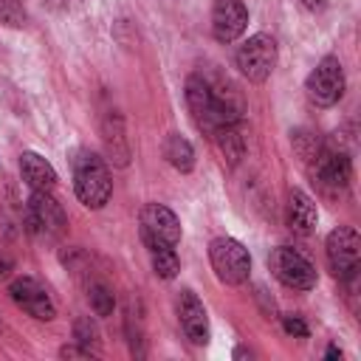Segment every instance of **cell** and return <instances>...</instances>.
Segmentation results:
<instances>
[{"mask_svg": "<svg viewBox=\"0 0 361 361\" xmlns=\"http://www.w3.org/2000/svg\"><path fill=\"white\" fill-rule=\"evenodd\" d=\"M8 271H11V262H8V257H3V254H0V279H3Z\"/></svg>", "mask_w": 361, "mask_h": 361, "instance_id": "cell-26", "label": "cell"}, {"mask_svg": "<svg viewBox=\"0 0 361 361\" xmlns=\"http://www.w3.org/2000/svg\"><path fill=\"white\" fill-rule=\"evenodd\" d=\"M102 144H104L107 161L113 166H127L130 164V141L124 135V121L116 110L104 113V118H102Z\"/></svg>", "mask_w": 361, "mask_h": 361, "instance_id": "cell-14", "label": "cell"}, {"mask_svg": "<svg viewBox=\"0 0 361 361\" xmlns=\"http://www.w3.org/2000/svg\"><path fill=\"white\" fill-rule=\"evenodd\" d=\"M310 175L324 195H341L347 192L353 178L350 155L341 147H319L316 155L310 158Z\"/></svg>", "mask_w": 361, "mask_h": 361, "instance_id": "cell-3", "label": "cell"}, {"mask_svg": "<svg viewBox=\"0 0 361 361\" xmlns=\"http://www.w3.org/2000/svg\"><path fill=\"white\" fill-rule=\"evenodd\" d=\"M147 251H149V262H152L155 276H161V279H175L178 276L180 259H178L175 248H169V245H152Z\"/></svg>", "mask_w": 361, "mask_h": 361, "instance_id": "cell-19", "label": "cell"}, {"mask_svg": "<svg viewBox=\"0 0 361 361\" xmlns=\"http://www.w3.org/2000/svg\"><path fill=\"white\" fill-rule=\"evenodd\" d=\"M212 138H214V144L220 147V152H223V158H226L228 164H237V161L243 158V152H245V138H243V133H240V121L220 124V127L212 133Z\"/></svg>", "mask_w": 361, "mask_h": 361, "instance_id": "cell-17", "label": "cell"}, {"mask_svg": "<svg viewBox=\"0 0 361 361\" xmlns=\"http://www.w3.org/2000/svg\"><path fill=\"white\" fill-rule=\"evenodd\" d=\"M73 192L82 206L102 209L113 195V178L102 155L93 149H79L73 158Z\"/></svg>", "mask_w": 361, "mask_h": 361, "instance_id": "cell-1", "label": "cell"}, {"mask_svg": "<svg viewBox=\"0 0 361 361\" xmlns=\"http://www.w3.org/2000/svg\"><path fill=\"white\" fill-rule=\"evenodd\" d=\"M8 296L14 299L17 307H23L28 316H34L39 322H51L56 316V305H54L48 288L37 276H17V279H11Z\"/></svg>", "mask_w": 361, "mask_h": 361, "instance_id": "cell-11", "label": "cell"}, {"mask_svg": "<svg viewBox=\"0 0 361 361\" xmlns=\"http://www.w3.org/2000/svg\"><path fill=\"white\" fill-rule=\"evenodd\" d=\"M248 28V8L243 0H214L212 6V34L217 42H234Z\"/></svg>", "mask_w": 361, "mask_h": 361, "instance_id": "cell-12", "label": "cell"}, {"mask_svg": "<svg viewBox=\"0 0 361 361\" xmlns=\"http://www.w3.org/2000/svg\"><path fill=\"white\" fill-rule=\"evenodd\" d=\"M327 265L338 279H350L358 271V257H361V237L353 226H338L327 234L324 243Z\"/></svg>", "mask_w": 361, "mask_h": 361, "instance_id": "cell-8", "label": "cell"}, {"mask_svg": "<svg viewBox=\"0 0 361 361\" xmlns=\"http://www.w3.org/2000/svg\"><path fill=\"white\" fill-rule=\"evenodd\" d=\"M87 302H90V307H93L96 316H110L116 310V293L102 279H90L87 282Z\"/></svg>", "mask_w": 361, "mask_h": 361, "instance_id": "cell-20", "label": "cell"}, {"mask_svg": "<svg viewBox=\"0 0 361 361\" xmlns=\"http://www.w3.org/2000/svg\"><path fill=\"white\" fill-rule=\"evenodd\" d=\"M234 65H237V71L248 82L262 85L274 73V68H276V39L271 34H254V37H248L237 48Z\"/></svg>", "mask_w": 361, "mask_h": 361, "instance_id": "cell-5", "label": "cell"}, {"mask_svg": "<svg viewBox=\"0 0 361 361\" xmlns=\"http://www.w3.org/2000/svg\"><path fill=\"white\" fill-rule=\"evenodd\" d=\"M164 158L178 172H192L195 169V147L180 133H169L166 135V141H164Z\"/></svg>", "mask_w": 361, "mask_h": 361, "instance_id": "cell-18", "label": "cell"}, {"mask_svg": "<svg viewBox=\"0 0 361 361\" xmlns=\"http://www.w3.org/2000/svg\"><path fill=\"white\" fill-rule=\"evenodd\" d=\"M20 175L31 186V192H51L56 186V169L48 158L28 149L20 155Z\"/></svg>", "mask_w": 361, "mask_h": 361, "instance_id": "cell-15", "label": "cell"}, {"mask_svg": "<svg viewBox=\"0 0 361 361\" xmlns=\"http://www.w3.org/2000/svg\"><path fill=\"white\" fill-rule=\"evenodd\" d=\"M175 310H178V322H180L186 338L192 344H206L209 341V313H206L203 302L197 299V293L183 288L175 299Z\"/></svg>", "mask_w": 361, "mask_h": 361, "instance_id": "cell-13", "label": "cell"}, {"mask_svg": "<svg viewBox=\"0 0 361 361\" xmlns=\"http://www.w3.org/2000/svg\"><path fill=\"white\" fill-rule=\"evenodd\" d=\"M28 14H25V6L23 0H0V23L8 25V28H20L25 25Z\"/></svg>", "mask_w": 361, "mask_h": 361, "instance_id": "cell-22", "label": "cell"}, {"mask_svg": "<svg viewBox=\"0 0 361 361\" xmlns=\"http://www.w3.org/2000/svg\"><path fill=\"white\" fill-rule=\"evenodd\" d=\"M245 355H251L245 347H237V350H234V358H245Z\"/></svg>", "mask_w": 361, "mask_h": 361, "instance_id": "cell-28", "label": "cell"}, {"mask_svg": "<svg viewBox=\"0 0 361 361\" xmlns=\"http://www.w3.org/2000/svg\"><path fill=\"white\" fill-rule=\"evenodd\" d=\"M282 327H285V333H288V336H293V338H307V336H310V330H307L305 319H302V316H293V313L282 316Z\"/></svg>", "mask_w": 361, "mask_h": 361, "instance_id": "cell-23", "label": "cell"}, {"mask_svg": "<svg viewBox=\"0 0 361 361\" xmlns=\"http://www.w3.org/2000/svg\"><path fill=\"white\" fill-rule=\"evenodd\" d=\"M73 341L87 347V350H93V353H99V341L102 338H99V327H96V322L90 316H79L73 322Z\"/></svg>", "mask_w": 361, "mask_h": 361, "instance_id": "cell-21", "label": "cell"}, {"mask_svg": "<svg viewBox=\"0 0 361 361\" xmlns=\"http://www.w3.org/2000/svg\"><path fill=\"white\" fill-rule=\"evenodd\" d=\"M141 240H144L147 248H152V245L175 248L180 243V220H178V214L164 203H147L141 209Z\"/></svg>", "mask_w": 361, "mask_h": 361, "instance_id": "cell-10", "label": "cell"}, {"mask_svg": "<svg viewBox=\"0 0 361 361\" xmlns=\"http://www.w3.org/2000/svg\"><path fill=\"white\" fill-rule=\"evenodd\" d=\"M25 223H28V231L34 234L62 237L68 228V214L51 192H31L28 206H25Z\"/></svg>", "mask_w": 361, "mask_h": 361, "instance_id": "cell-9", "label": "cell"}, {"mask_svg": "<svg viewBox=\"0 0 361 361\" xmlns=\"http://www.w3.org/2000/svg\"><path fill=\"white\" fill-rule=\"evenodd\" d=\"M316 223H319V209H316L313 197L302 189H290V195H288V226L296 234H310V231H316Z\"/></svg>", "mask_w": 361, "mask_h": 361, "instance_id": "cell-16", "label": "cell"}, {"mask_svg": "<svg viewBox=\"0 0 361 361\" xmlns=\"http://www.w3.org/2000/svg\"><path fill=\"white\" fill-rule=\"evenodd\" d=\"M209 262L226 285H243L251 274V254L234 237H214L209 243Z\"/></svg>", "mask_w": 361, "mask_h": 361, "instance_id": "cell-4", "label": "cell"}, {"mask_svg": "<svg viewBox=\"0 0 361 361\" xmlns=\"http://www.w3.org/2000/svg\"><path fill=\"white\" fill-rule=\"evenodd\" d=\"M344 68L338 62V56H324L307 76L305 82V93L316 107H333L341 96H344Z\"/></svg>", "mask_w": 361, "mask_h": 361, "instance_id": "cell-7", "label": "cell"}, {"mask_svg": "<svg viewBox=\"0 0 361 361\" xmlns=\"http://www.w3.org/2000/svg\"><path fill=\"white\" fill-rule=\"evenodd\" d=\"M268 268L271 274L285 285V288H293V290H310L316 288V265L296 248L290 245H276L271 248L268 254Z\"/></svg>", "mask_w": 361, "mask_h": 361, "instance_id": "cell-6", "label": "cell"}, {"mask_svg": "<svg viewBox=\"0 0 361 361\" xmlns=\"http://www.w3.org/2000/svg\"><path fill=\"white\" fill-rule=\"evenodd\" d=\"M59 355H62V358H93V355H96V353H93V350H87V347H82V344H76V341H73V344H65V347H62V350H59Z\"/></svg>", "mask_w": 361, "mask_h": 361, "instance_id": "cell-24", "label": "cell"}, {"mask_svg": "<svg viewBox=\"0 0 361 361\" xmlns=\"http://www.w3.org/2000/svg\"><path fill=\"white\" fill-rule=\"evenodd\" d=\"M324 355H327V358H341V350H338V347H336V344H330V347H327V353H324Z\"/></svg>", "mask_w": 361, "mask_h": 361, "instance_id": "cell-27", "label": "cell"}, {"mask_svg": "<svg viewBox=\"0 0 361 361\" xmlns=\"http://www.w3.org/2000/svg\"><path fill=\"white\" fill-rule=\"evenodd\" d=\"M186 104H189V113H192L195 127L203 130L206 135H212L220 124L237 121V118H231L228 110L217 102L212 85H209L203 76H197V73H192V76L186 79Z\"/></svg>", "mask_w": 361, "mask_h": 361, "instance_id": "cell-2", "label": "cell"}, {"mask_svg": "<svg viewBox=\"0 0 361 361\" xmlns=\"http://www.w3.org/2000/svg\"><path fill=\"white\" fill-rule=\"evenodd\" d=\"M302 6L310 8V11H322L324 8V0H302Z\"/></svg>", "mask_w": 361, "mask_h": 361, "instance_id": "cell-25", "label": "cell"}]
</instances>
